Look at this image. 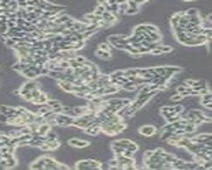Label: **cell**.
<instances>
[{"label":"cell","mask_w":212,"mask_h":170,"mask_svg":"<svg viewBox=\"0 0 212 170\" xmlns=\"http://www.w3.org/2000/svg\"><path fill=\"white\" fill-rule=\"evenodd\" d=\"M73 168L76 170H99L102 169V163L97 158H87V159H79L73 165Z\"/></svg>","instance_id":"1"},{"label":"cell","mask_w":212,"mask_h":170,"mask_svg":"<svg viewBox=\"0 0 212 170\" xmlns=\"http://www.w3.org/2000/svg\"><path fill=\"white\" fill-rule=\"evenodd\" d=\"M73 120H75V117L65 114V113H56L54 116L56 127H72Z\"/></svg>","instance_id":"2"},{"label":"cell","mask_w":212,"mask_h":170,"mask_svg":"<svg viewBox=\"0 0 212 170\" xmlns=\"http://www.w3.org/2000/svg\"><path fill=\"white\" fill-rule=\"evenodd\" d=\"M158 131V128L154 125V124H143V125L139 127V129H137V132H139L140 136H143V138H151L152 135H155Z\"/></svg>","instance_id":"3"},{"label":"cell","mask_w":212,"mask_h":170,"mask_svg":"<svg viewBox=\"0 0 212 170\" xmlns=\"http://www.w3.org/2000/svg\"><path fill=\"white\" fill-rule=\"evenodd\" d=\"M68 144L72 147V148H87V146L90 144L88 140H84V139H79V138H72L68 139Z\"/></svg>","instance_id":"4"},{"label":"cell","mask_w":212,"mask_h":170,"mask_svg":"<svg viewBox=\"0 0 212 170\" xmlns=\"http://www.w3.org/2000/svg\"><path fill=\"white\" fill-rule=\"evenodd\" d=\"M200 104L204 109H212V94L211 91H207L200 95Z\"/></svg>","instance_id":"5"},{"label":"cell","mask_w":212,"mask_h":170,"mask_svg":"<svg viewBox=\"0 0 212 170\" xmlns=\"http://www.w3.org/2000/svg\"><path fill=\"white\" fill-rule=\"evenodd\" d=\"M94 55L99 60H103V61H107V60L113 59V53H111V52H106V51H102V49H98V48L95 49Z\"/></svg>","instance_id":"6"},{"label":"cell","mask_w":212,"mask_h":170,"mask_svg":"<svg viewBox=\"0 0 212 170\" xmlns=\"http://www.w3.org/2000/svg\"><path fill=\"white\" fill-rule=\"evenodd\" d=\"M48 98H49V95L45 93V91H42L38 97H35V98H33V100L30 101L33 105H42V104H46V101H48Z\"/></svg>","instance_id":"7"},{"label":"cell","mask_w":212,"mask_h":170,"mask_svg":"<svg viewBox=\"0 0 212 170\" xmlns=\"http://www.w3.org/2000/svg\"><path fill=\"white\" fill-rule=\"evenodd\" d=\"M83 131L86 132L87 135H90V136H98L99 134H101V128H99L98 125H88V127L84 128Z\"/></svg>","instance_id":"8"},{"label":"cell","mask_w":212,"mask_h":170,"mask_svg":"<svg viewBox=\"0 0 212 170\" xmlns=\"http://www.w3.org/2000/svg\"><path fill=\"white\" fill-rule=\"evenodd\" d=\"M52 129V125H50V124L49 123H42V124H40V125H38V129H37V132H38V134L40 135H42V136H45V134H46V132L48 131H50Z\"/></svg>","instance_id":"9"},{"label":"cell","mask_w":212,"mask_h":170,"mask_svg":"<svg viewBox=\"0 0 212 170\" xmlns=\"http://www.w3.org/2000/svg\"><path fill=\"white\" fill-rule=\"evenodd\" d=\"M129 142H131V139H118V140L111 142V144H113V146H118V147H122V148H126V146L129 144Z\"/></svg>","instance_id":"10"},{"label":"cell","mask_w":212,"mask_h":170,"mask_svg":"<svg viewBox=\"0 0 212 170\" xmlns=\"http://www.w3.org/2000/svg\"><path fill=\"white\" fill-rule=\"evenodd\" d=\"M98 49H102V51H106V52H113V46L107 41H101L98 44Z\"/></svg>","instance_id":"11"},{"label":"cell","mask_w":212,"mask_h":170,"mask_svg":"<svg viewBox=\"0 0 212 170\" xmlns=\"http://www.w3.org/2000/svg\"><path fill=\"white\" fill-rule=\"evenodd\" d=\"M105 7H103L102 4H97L95 7H94V10H92V14H95V15H102L103 12H105Z\"/></svg>","instance_id":"12"},{"label":"cell","mask_w":212,"mask_h":170,"mask_svg":"<svg viewBox=\"0 0 212 170\" xmlns=\"http://www.w3.org/2000/svg\"><path fill=\"white\" fill-rule=\"evenodd\" d=\"M184 14L186 15V17H195V15L200 14V11H199V8H188L186 11H184Z\"/></svg>","instance_id":"13"},{"label":"cell","mask_w":212,"mask_h":170,"mask_svg":"<svg viewBox=\"0 0 212 170\" xmlns=\"http://www.w3.org/2000/svg\"><path fill=\"white\" fill-rule=\"evenodd\" d=\"M10 2L11 0H0V8H8V6H10Z\"/></svg>","instance_id":"14"},{"label":"cell","mask_w":212,"mask_h":170,"mask_svg":"<svg viewBox=\"0 0 212 170\" xmlns=\"http://www.w3.org/2000/svg\"><path fill=\"white\" fill-rule=\"evenodd\" d=\"M16 3H18L19 8H25V7L27 6V0H16Z\"/></svg>","instance_id":"15"},{"label":"cell","mask_w":212,"mask_h":170,"mask_svg":"<svg viewBox=\"0 0 212 170\" xmlns=\"http://www.w3.org/2000/svg\"><path fill=\"white\" fill-rule=\"evenodd\" d=\"M8 32V27H7V25H0V36H3V34H6Z\"/></svg>","instance_id":"16"},{"label":"cell","mask_w":212,"mask_h":170,"mask_svg":"<svg viewBox=\"0 0 212 170\" xmlns=\"http://www.w3.org/2000/svg\"><path fill=\"white\" fill-rule=\"evenodd\" d=\"M7 121H8V117H7L6 114H2V113H0V123L7 124Z\"/></svg>","instance_id":"17"},{"label":"cell","mask_w":212,"mask_h":170,"mask_svg":"<svg viewBox=\"0 0 212 170\" xmlns=\"http://www.w3.org/2000/svg\"><path fill=\"white\" fill-rule=\"evenodd\" d=\"M184 2H193V0H184Z\"/></svg>","instance_id":"18"}]
</instances>
